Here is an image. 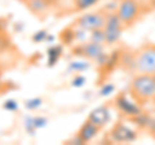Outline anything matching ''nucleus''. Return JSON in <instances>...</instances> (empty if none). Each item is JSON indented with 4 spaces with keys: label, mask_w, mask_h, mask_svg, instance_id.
Here are the masks:
<instances>
[{
    "label": "nucleus",
    "mask_w": 155,
    "mask_h": 145,
    "mask_svg": "<svg viewBox=\"0 0 155 145\" xmlns=\"http://www.w3.org/2000/svg\"><path fill=\"white\" fill-rule=\"evenodd\" d=\"M130 96L140 104L155 101V79L150 74H137L129 86Z\"/></svg>",
    "instance_id": "f257e3e1"
},
{
    "label": "nucleus",
    "mask_w": 155,
    "mask_h": 145,
    "mask_svg": "<svg viewBox=\"0 0 155 145\" xmlns=\"http://www.w3.org/2000/svg\"><path fill=\"white\" fill-rule=\"evenodd\" d=\"M133 69L137 74H150L155 72V44L141 48L133 57Z\"/></svg>",
    "instance_id": "f03ea898"
},
{
    "label": "nucleus",
    "mask_w": 155,
    "mask_h": 145,
    "mask_svg": "<svg viewBox=\"0 0 155 145\" xmlns=\"http://www.w3.org/2000/svg\"><path fill=\"white\" fill-rule=\"evenodd\" d=\"M124 23L120 21V18L118 17L116 12L106 14V21L105 25L102 27V30L105 32V43L107 46H114L119 42V39L122 38Z\"/></svg>",
    "instance_id": "7ed1b4c3"
},
{
    "label": "nucleus",
    "mask_w": 155,
    "mask_h": 145,
    "mask_svg": "<svg viewBox=\"0 0 155 145\" xmlns=\"http://www.w3.org/2000/svg\"><path fill=\"white\" fill-rule=\"evenodd\" d=\"M115 106L120 112V114H123L124 117H128L129 119L137 117L138 114L142 113L140 103L136 101L132 96H128L127 93H122V95L116 96Z\"/></svg>",
    "instance_id": "20e7f679"
},
{
    "label": "nucleus",
    "mask_w": 155,
    "mask_h": 145,
    "mask_svg": "<svg viewBox=\"0 0 155 145\" xmlns=\"http://www.w3.org/2000/svg\"><path fill=\"white\" fill-rule=\"evenodd\" d=\"M116 14L125 25H129L133 21H136V18L140 14V4L137 0H122L119 3L118 8H116Z\"/></svg>",
    "instance_id": "39448f33"
},
{
    "label": "nucleus",
    "mask_w": 155,
    "mask_h": 145,
    "mask_svg": "<svg viewBox=\"0 0 155 145\" xmlns=\"http://www.w3.org/2000/svg\"><path fill=\"white\" fill-rule=\"evenodd\" d=\"M106 21V14L102 12H88L83 14L81 17L78 18L75 22V26L81 27L87 31L97 30V29H102Z\"/></svg>",
    "instance_id": "423d86ee"
},
{
    "label": "nucleus",
    "mask_w": 155,
    "mask_h": 145,
    "mask_svg": "<svg viewBox=\"0 0 155 145\" xmlns=\"http://www.w3.org/2000/svg\"><path fill=\"white\" fill-rule=\"evenodd\" d=\"M105 49H104V44H98L94 42H84L75 47L72 49V55L74 56H79V57H85L88 60H98L101 56L105 55Z\"/></svg>",
    "instance_id": "0eeeda50"
},
{
    "label": "nucleus",
    "mask_w": 155,
    "mask_h": 145,
    "mask_svg": "<svg viewBox=\"0 0 155 145\" xmlns=\"http://www.w3.org/2000/svg\"><path fill=\"white\" fill-rule=\"evenodd\" d=\"M111 141L124 144V143H133L137 140V131L130 128L129 126L124 123H116L110 131Z\"/></svg>",
    "instance_id": "6e6552de"
},
{
    "label": "nucleus",
    "mask_w": 155,
    "mask_h": 145,
    "mask_svg": "<svg viewBox=\"0 0 155 145\" xmlns=\"http://www.w3.org/2000/svg\"><path fill=\"white\" fill-rule=\"evenodd\" d=\"M110 118H111L110 109L106 105H102V106H97V108L92 110L87 120H89L91 123H93L98 128H102L109 123Z\"/></svg>",
    "instance_id": "1a4fd4ad"
},
{
    "label": "nucleus",
    "mask_w": 155,
    "mask_h": 145,
    "mask_svg": "<svg viewBox=\"0 0 155 145\" xmlns=\"http://www.w3.org/2000/svg\"><path fill=\"white\" fill-rule=\"evenodd\" d=\"M100 130L97 126H94L93 123H91L89 120H87L85 123H83V126L79 128V131H78V135L80 136V139L85 143H91L92 140H93L97 135H98Z\"/></svg>",
    "instance_id": "9d476101"
},
{
    "label": "nucleus",
    "mask_w": 155,
    "mask_h": 145,
    "mask_svg": "<svg viewBox=\"0 0 155 145\" xmlns=\"http://www.w3.org/2000/svg\"><path fill=\"white\" fill-rule=\"evenodd\" d=\"M62 52H64V47L62 46H52L47 49V57H48V66L52 67L54 66L58 60H60V57L62 55Z\"/></svg>",
    "instance_id": "9b49d317"
},
{
    "label": "nucleus",
    "mask_w": 155,
    "mask_h": 145,
    "mask_svg": "<svg viewBox=\"0 0 155 145\" xmlns=\"http://www.w3.org/2000/svg\"><path fill=\"white\" fill-rule=\"evenodd\" d=\"M100 0H74V7L76 11H87L96 5Z\"/></svg>",
    "instance_id": "f8f14e48"
},
{
    "label": "nucleus",
    "mask_w": 155,
    "mask_h": 145,
    "mask_svg": "<svg viewBox=\"0 0 155 145\" xmlns=\"http://www.w3.org/2000/svg\"><path fill=\"white\" fill-rule=\"evenodd\" d=\"M89 62L87 61H72L69 65V71H74V72H81L87 69H89Z\"/></svg>",
    "instance_id": "ddd939ff"
},
{
    "label": "nucleus",
    "mask_w": 155,
    "mask_h": 145,
    "mask_svg": "<svg viewBox=\"0 0 155 145\" xmlns=\"http://www.w3.org/2000/svg\"><path fill=\"white\" fill-rule=\"evenodd\" d=\"M89 40L98 43V44H106L105 43V32L102 29H97V30H92L89 32Z\"/></svg>",
    "instance_id": "4468645a"
},
{
    "label": "nucleus",
    "mask_w": 155,
    "mask_h": 145,
    "mask_svg": "<svg viewBox=\"0 0 155 145\" xmlns=\"http://www.w3.org/2000/svg\"><path fill=\"white\" fill-rule=\"evenodd\" d=\"M28 7L30 9H32L34 12H44L47 7H48V3L45 0H28Z\"/></svg>",
    "instance_id": "2eb2a0df"
},
{
    "label": "nucleus",
    "mask_w": 155,
    "mask_h": 145,
    "mask_svg": "<svg viewBox=\"0 0 155 145\" xmlns=\"http://www.w3.org/2000/svg\"><path fill=\"white\" fill-rule=\"evenodd\" d=\"M41 104H43V100L40 97H31V99L25 101V108L27 110H31L32 112V110H36V109L40 108Z\"/></svg>",
    "instance_id": "dca6fc26"
},
{
    "label": "nucleus",
    "mask_w": 155,
    "mask_h": 145,
    "mask_svg": "<svg viewBox=\"0 0 155 145\" xmlns=\"http://www.w3.org/2000/svg\"><path fill=\"white\" fill-rule=\"evenodd\" d=\"M61 39L62 42L65 43V44H71L72 42L75 40V31H74V29H66V30H64V32L61 34Z\"/></svg>",
    "instance_id": "f3484780"
},
{
    "label": "nucleus",
    "mask_w": 155,
    "mask_h": 145,
    "mask_svg": "<svg viewBox=\"0 0 155 145\" xmlns=\"http://www.w3.org/2000/svg\"><path fill=\"white\" fill-rule=\"evenodd\" d=\"M25 130H26L27 133L31 135V136H32V135H35V132H36L38 128L35 127V124H34L32 117H26V118H25Z\"/></svg>",
    "instance_id": "a211bd4d"
},
{
    "label": "nucleus",
    "mask_w": 155,
    "mask_h": 145,
    "mask_svg": "<svg viewBox=\"0 0 155 145\" xmlns=\"http://www.w3.org/2000/svg\"><path fill=\"white\" fill-rule=\"evenodd\" d=\"M85 76L84 75H81V74H78L72 78V80H71V86L72 87H75V88H80V87H83L84 84H85Z\"/></svg>",
    "instance_id": "6ab92c4d"
},
{
    "label": "nucleus",
    "mask_w": 155,
    "mask_h": 145,
    "mask_svg": "<svg viewBox=\"0 0 155 145\" xmlns=\"http://www.w3.org/2000/svg\"><path fill=\"white\" fill-rule=\"evenodd\" d=\"M3 108L5 110H8V112H17L18 110V103L16 100H13V99H9V100L4 101Z\"/></svg>",
    "instance_id": "aec40b11"
},
{
    "label": "nucleus",
    "mask_w": 155,
    "mask_h": 145,
    "mask_svg": "<svg viewBox=\"0 0 155 145\" xmlns=\"http://www.w3.org/2000/svg\"><path fill=\"white\" fill-rule=\"evenodd\" d=\"M47 36H48V31L47 30H39L32 35V40L35 43H41V42H47Z\"/></svg>",
    "instance_id": "412c9836"
},
{
    "label": "nucleus",
    "mask_w": 155,
    "mask_h": 145,
    "mask_svg": "<svg viewBox=\"0 0 155 145\" xmlns=\"http://www.w3.org/2000/svg\"><path fill=\"white\" fill-rule=\"evenodd\" d=\"M114 89H115V86L114 84H111V83H106L105 86L101 87V89H100V96H102V97H105V96H109L114 92Z\"/></svg>",
    "instance_id": "4be33fe9"
},
{
    "label": "nucleus",
    "mask_w": 155,
    "mask_h": 145,
    "mask_svg": "<svg viewBox=\"0 0 155 145\" xmlns=\"http://www.w3.org/2000/svg\"><path fill=\"white\" fill-rule=\"evenodd\" d=\"M34 119V124L35 127L39 130V128H44L45 126L48 124V119L45 117H41V115H36V117H32Z\"/></svg>",
    "instance_id": "5701e85b"
},
{
    "label": "nucleus",
    "mask_w": 155,
    "mask_h": 145,
    "mask_svg": "<svg viewBox=\"0 0 155 145\" xmlns=\"http://www.w3.org/2000/svg\"><path fill=\"white\" fill-rule=\"evenodd\" d=\"M67 144H78V145H81V144H84V141L80 139L79 135L76 133L74 137H71V139L69 140V141H67Z\"/></svg>",
    "instance_id": "b1692460"
},
{
    "label": "nucleus",
    "mask_w": 155,
    "mask_h": 145,
    "mask_svg": "<svg viewBox=\"0 0 155 145\" xmlns=\"http://www.w3.org/2000/svg\"><path fill=\"white\" fill-rule=\"evenodd\" d=\"M53 40H54V36L51 35V34H48V36H47V42H48V43H52Z\"/></svg>",
    "instance_id": "393cba45"
},
{
    "label": "nucleus",
    "mask_w": 155,
    "mask_h": 145,
    "mask_svg": "<svg viewBox=\"0 0 155 145\" xmlns=\"http://www.w3.org/2000/svg\"><path fill=\"white\" fill-rule=\"evenodd\" d=\"M45 2H47L48 4H52V3H54V2H56V0H45Z\"/></svg>",
    "instance_id": "a878e982"
},
{
    "label": "nucleus",
    "mask_w": 155,
    "mask_h": 145,
    "mask_svg": "<svg viewBox=\"0 0 155 145\" xmlns=\"http://www.w3.org/2000/svg\"><path fill=\"white\" fill-rule=\"evenodd\" d=\"M153 76H154V79H155V72H154V74H153Z\"/></svg>",
    "instance_id": "bb28decb"
}]
</instances>
